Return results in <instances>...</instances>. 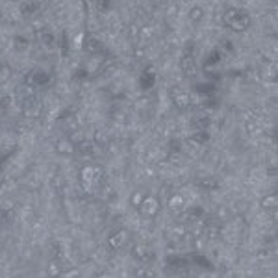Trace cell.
<instances>
[{"mask_svg": "<svg viewBox=\"0 0 278 278\" xmlns=\"http://www.w3.org/2000/svg\"><path fill=\"white\" fill-rule=\"evenodd\" d=\"M223 23L232 32H247L252 24V17L243 8H228L223 13Z\"/></svg>", "mask_w": 278, "mask_h": 278, "instance_id": "obj_1", "label": "cell"}, {"mask_svg": "<svg viewBox=\"0 0 278 278\" xmlns=\"http://www.w3.org/2000/svg\"><path fill=\"white\" fill-rule=\"evenodd\" d=\"M102 178H104V169L99 165H85L80 171V184L87 193H93L101 185Z\"/></svg>", "mask_w": 278, "mask_h": 278, "instance_id": "obj_2", "label": "cell"}, {"mask_svg": "<svg viewBox=\"0 0 278 278\" xmlns=\"http://www.w3.org/2000/svg\"><path fill=\"white\" fill-rule=\"evenodd\" d=\"M169 99H171V102H173V106L176 109H180V111L189 109L191 104H193V95L187 91V89H184V87H178V85L171 87Z\"/></svg>", "mask_w": 278, "mask_h": 278, "instance_id": "obj_3", "label": "cell"}, {"mask_svg": "<svg viewBox=\"0 0 278 278\" xmlns=\"http://www.w3.org/2000/svg\"><path fill=\"white\" fill-rule=\"evenodd\" d=\"M160 208H162V204H160L158 197H154V195H145L143 201L138 204V211L143 217H147V219H152V217L158 215Z\"/></svg>", "mask_w": 278, "mask_h": 278, "instance_id": "obj_4", "label": "cell"}, {"mask_svg": "<svg viewBox=\"0 0 278 278\" xmlns=\"http://www.w3.org/2000/svg\"><path fill=\"white\" fill-rule=\"evenodd\" d=\"M50 80H52V76L48 74V70L35 67L28 76V85H32L34 89H39V87H45V85L50 84Z\"/></svg>", "mask_w": 278, "mask_h": 278, "instance_id": "obj_5", "label": "cell"}, {"mask_svg": "<svg viewBox=\"0 0 278 278\" xmlns=\"http://www.w3.org/2000/svg\"><path fill=\"white\" fill-rule=\"evenodd\" d=\"M178 67L182 70V74L187 78H193L197 74V62H195V56L191 52H185L182 54L180 62H178Z\"/></svg>", "mask_w": 278, "mask_h": 278, "instance_id": "obj_6", "label": "cell"}, {"mask_svg": "<svg viewBox=\"0 0 278 278\" xmlns=\"http://www.w3.org/2000/svg\"><path fill=\"white\" fill-rule=\"evenodd\" d=\"M128 240H130V238H128V232L117 230L108 238V245L113 248V250H121V248H124V245L128 243Z\"/></svg>", "mask_w": 278, "mask_h": 278, "instance_id": "obj_7", "label": "cell"}, {"mask_svg": "<svg viewBox=\"0 0 278 278\" xmlns=\"http://www.w3.org/2000/svg\"><path fill=\"white\" fill-rule=\"evenodd\" d=\"M84 48L87 50V52H91V54H99V52H102V48H104V46H102L101 37H97V35L89 34V35L85 37Z\"/></svg>", "mask_w": 278, "mask_h": 278, "instance_id": "obj_8", "label": "cell"}, {"mask_svg": "<svg viewBox=\"0 0 278 278\" xmlns=\"http://www.w3.org/2000/svg\"><path fill=\"white\" fill-rule=\"evenodd\" d=\"M167 208H169L171 211H174V213L182 211V209L185 208V199H184V195H180V193L171 195L169 201H167Z\"/></svg>", "mask_w": 278, "mask_h": 278, "instance_id": "obj_9", "label": "cell"}, {"mask_svg": "<svg viewBox=\"0 0 278 278\" xmlns=\"http://www.w3.org/2000/svg\"><path fill=\"white\" fill-rule=\"evenodd\" d=\"M191 145H195V147H204V145H208V141H209V132L208 130H197L191 136V138L187 139Z\"/></svg>", "mask_w": 278, "mask_h": 278, "instance_id": "obj_10", "label": "cell"}, {"mask_svg": "<svg viewBox=\"0 0 278 278\" xmlns=\"http://www.w3.org/2000/svg\"><path fill=\"white\" fill-rule=\"evenodd\" d=\"M260 208H262L263 211H275V209L278 208V197L275 193L262 197V199H260Z\"/></svg>", "mask_w": 278, "mask_h": 278, "instance_id": "obj_11", "label": "cell"}, {"mask_svg": "<svg viewBox=\"0 0 278 278\" xmlns=\"http://www.w3.org/2000/svg\"><path fill=\"white\" fill-rule=\"evenodd\" d=\"M56 147H58V152L60 154H65V156H70L76 152V145L70 141V139H60L58 143H56Z\"/></svg>", "mask_w": 278, "mask_h": 278, "instance_id": "obj_12", "label": "cell"}, {"mask_svg": "<svg viewBox=\"0 0 278 278\" xmlns=\"http://www.w3.org/2000/svg\"><path fill=\"white\" fill-rule=\"evenodd\" d=\"M39 41L43 43V46H46V48H54L56 45V34H52L50 30H43L39 32Z\"/></svg>", "mask_w": 278, "mask_h": 278, "instance_id": "obj_13", "label": "cell"}, {"mask_svg": "<svg viewBox=\"0 0 278 278\" xmlns=\"http://www.w3.org/2000/svg\"><path fill=\"white\" fill-rule=\"evenodd\" d=\"M141 80H143V89H145V85H147L148 82V87H152L156 82V70L154 67H148V69H145V72H143V76H141Z\"/></svg>", "mask_w": 278, "mask_h": 278, "instance_id": "obj_14", "label": "cell"}, {"mask_svg": "<svg viewBox=\"0 0 278 278\" xmlns=\"http://www.w3.org/2000/svg\"><path fill=\"white\" fill-rule=\"evenodd\" d=\"M202 19H204V8L202 6H193L189 9V21L191 23H201Z\"/></svg>", "mask_w": 278, "mask_h": 278, "instance_id": "obj_15", "label": "cell"}, {"mask_svg": "<svg viewBox=\"0 0 278 278\" xmlns=\"http://www.w3.org/2000/svg\"><path fill=\"white\" fill-rule=\"evenodd\" d=\"M13 189H15V182H13L11 178L4 180V182L0 184V197H6V195H9Z\"/></svg>", "mask_w": 278, "mask_h": 278, "instance_id": "obj_16", "label": "cell"}, {"mask_svg": "<svg viewBox=\"0 0 278 278\" xmlns=\"http://www.w3.org/2000/svg\"><path fill=\"white\" fill-rule=\"evenodd\" d=\"M9 78H11V69H9L6 63H0V85L6 84Z\"/></svg>", "mask_w": 278, "mask_h": 278, "instance_id": "obj_17", "label": "cell"}, {"mask_svg": "<svg viewBox=\"0 0 278 278\" xmlns=\"http://www.w3.org/2000/svg\"><path fill=\"white\" fill-rule=\"evenodd\" d=\"M0 217H2V209H0Z\"/></svg>", "mask_w": 278, "mask_h": 278, "instance_id": "obj_18", "label": "cell"}, {"mask_svg": "<svg viewBox=\"0 0 278 278\" xmlns=\"http://www.w3.org/2000/svg\"><path fill=\"white\" fill-rule=\"evenodd\" d=\"M271 2H277V0H271Z\"/></svg>", "mask_w": 278, "mask_h": 278, "instance_id": "obj_19", "label": "cell"}, {"mask_svg": "<svg viewBox=\"0 0 278 278\" xmlns=\"http://www.w3.org/2000/svg\"><path fill=\"white\" fill-rule=\"evenodd\" d=\"M37 2H39V0H37Z\"/></svg>", "mask_w": 278, "mask_h": 278, "instance_id": "obj_20", "label": "cell"}]
</instances>
